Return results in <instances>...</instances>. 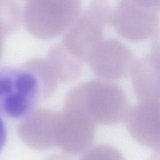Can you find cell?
<instances>
[{"label": "cell", "mask_w": 160, "mask_h": 160, "mask_svg": "<svg viewBox=\"0 0 160 160\" xmlns=\"http://www.w3.org/2000/svg\"><path fill=\"white\" fill-rule=\"evenodd\" d=\"M42 60L0 68V112L11 118L30 116L56 88L53 72Z\"/></svg>", "instance_id": "obj_1"}, {"label": "cell", "mask_w": 160, "mask_h": 160, "mask_svg": "<svg viewBox=\"0 0 160 160\" xmlns=\"http://www.w3.org/2000/svg\"><path fill=\"white\" fill-rule=\"evenodd\" d=\"M82 114L99 124H117L126 120L130 108L124 90L105 81H92L81 88Z\"/></svg>", "instance_id": "obj_2"}, {"label": "cell", "mask_w": 160, "mask_h": 160, "mask_svg": "<svg viewBox=\"0 0 160 160\" xmlns=\"http://www.w3.org/2000/svg\"><path fill=\"white\" fill-rule=\"evenodd\" d=\"M158 12L146 1H121L114 9L111 23L122 38L132 42L147 39L159 30Z\"/></svg>", "instance_id": "obj_3"}, {"label": "cell", "mask_w": 160, "mask_h": 160, "mask_svg": "<svg viewBox=\"0 0 160 160\" xmlns=\"http://www.w3.org/2000/svg\"><path fill=\"white\" fill-rule=\"evenodd\" d=\"M89 58L94 71L107 80L124 77L130 71L135 61L131 49L112 38L101 39L92 49Z\"/></svg>", "instance_id": "obj_4"}, {"label": "cell", "mask_w": 160, "mask_h": 160, "mask_svg": "<svg viewBox=\"0 0 160 160\" xmlns=\"http://www.w3.org/2000/svg\"><path fill=\"white\" fill-rule=\"evenodd\" d=\"M128 130L138 142L160 151V106L139 102L130 109Z\"/></svg>", "instance_id": "obj_5"}, {"label": "cell", "mask_w": 160, "mask_h": 160, "mask_svg": "<svg viewBox=\"0 0 160 160\" xmlns=\"http://www.w3.org/2000/svg\"><path fill=\"white\" fill-rule=\"evenodd\" d=\"M58 121L56 147L69 155L86 152L94 138L93 122L83 114L78 118H66Z\"/></svg>", "instance_id": "obj_6"}, {"label": "cell", "mask_w": 160, "mask_h": 160, "mask_svg": "<svg viewBox=\"0 0 160 160\" xmlns=\"http://www.w3.org/2000/svg\"><path fill=\"white\" fill-rule=\"evenodd\" d=\"M129 73L139 102L160 106V66L146 56L134 61Z\"/></svg>", "instance_id": "obj_7"}, {"label": "cell", "mask_w": 160, "mask_h": 160, "mask_svg": "<svg viewBox=\"0 0 160 160\" xmlns=\"http://www.w3.org/2000/svg\"><path fill=\"white\" fill-rule=\"evenodd\" d=\"M57 121L46 118H32L22 122L19 134L28 146L44 150L56 147Z\"/></svg>", "instance_id": "obj_8"}, {"label": "cell", "mask_w": 160, "mask_h": 160, "mask_svg": "<svg viewBox=\"0 0 160 160\" xmlns=\"http://www.w3.org/2000/svg\"><path fill=\"white\" fill-rule=\"evenodd\" d=\"M79 160H125L121 152L108 144H99L89 149Z\"/></svg>", "instance_id": "obj_9"}, {"label": "cell", "mask_w": 160, "mask_h": 160, "mask_svg": "<svg viewBox=\"0 0 160 160\" xmlns=\"http://www.w3.org/2000/svg\"><path fill=\"white\" fill-rule=\"evenodd\" d=\"M149 56L160 66V29L154 36Z\"/></svg>", "instance_id": "obj_10"}, {"label": "cell", "mask_w": 160, "mask_h": 160, "mask_svg": "<svg viewBox=\"0 0 160 160\" xmlns=\"http://www.w3.org/2000/svg\"><path fill=\"white\" fill-rule=\"evenodd\" d=\"M6 129L4 123L0 116V151L2 149L6 141Z\"/></svg>", "instance_id": "obj_11"}, {"label": "cell", "mask_w": 160, "mask_h": 160, "mask_svg": "<svg viewBox=\"0 0 160 160\" xmlns=\"http://www.w3.org/2000/svg\"><path fill=\"white\" fill-rule=\"evenodd\" d=\"M45 160H72L67 155H62V154H54L52 155Z\"/></svg>", "instance_id": "obj_12"}, {"label": "cell", "mask_w": 160, "mask_h": 160, "mask_svg": "<svg viewBox=\"0 0 160 160\" xmlns=\"http://www.w3.org/2000/svg\"><path fill=\"white\" fill-rule=\"evenodd\" d=\"M149 160H160V151H154L150 156Z\"/></svg>", "instance_id": "obj_13"}]
</instances>
